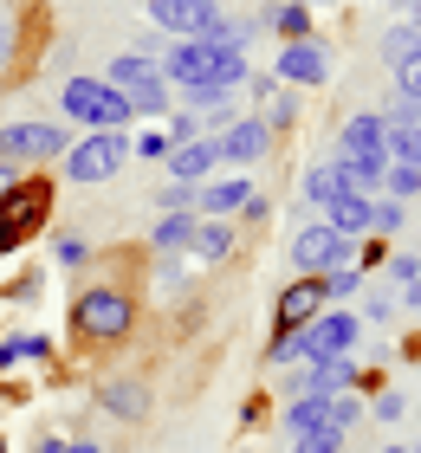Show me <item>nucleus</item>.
Instances as JSON below:
<instances>
[{"label":"nucleus","mask_w":421,"mask_h":453,"mask_svg":"<svg viewBox=\"0 0 421 453\" xmlns=\"http://www.w3.org/2000/svg\"><path fill=\"white\" fill-rule=\"evenodd\" d=\"M136 331V292L130 285H117V279H97V285H84V292L72 298V337L78 343H91V349H111Z\"/></svg>","instance_id":"obj_1"},{"label":"nucleus","mask_w":421,"mask_h":453,"mask_svg":"<svg viewBox=\"0 0 421 453\" xmlns=\"http://www.w3.org/2000/svg\"><path fill=\"white\" fill-rule=\"evenodd\" d=\"M58 111H66V123H78L84 136L91 130H130V97H123L117 85H104V78H91V72H78V78H66L58 85Z\"/></svg>","instance_id":"obj_2"},{"label":"nucleus","mask_w":421,"mask_h":453,"mask_svg":"<svg viewBox=\"0 0 421 453\" xmlns=\"http://www.w3.org/2000/svg\"><path fill=\"white\" fill-rule=\"evenodd\" d=\"M46 220H52V175H19L0 195V259L19 253L33 234H46Z\"/></svg>","instance_id":"obj_3"},{"label":"nucleus","mask_w":421,"mask_h":453,"mask_svg":"<svg viewBox=\"0 0 421 453\" xmlns=\"http://www.w3.org/2000/svg\"><path fill=\"white\" fill-rule=\"evenodd\" d=\"M356 337H363V318L356 304H324L305 331H292L299 343V363H331V357H356Z\"/></svg>","instance_id":"obj_4"},{"label":"nucleus","mask_w":421,"mask_h":453,"mask_svg":"<svg viewBox=\"0 0 421 453\" xmlns=\"http://www.w3.org/2000/svg\"><path fill=\"white\" fill-rule=\"evenodd\" d=\"M123 162H130V136L123 130H91V136H78L72 150H66V181H78V188H97V181H111Z\"/></svg>","instance_id":"obj_5"},{"label":"nucleus","mask_w":421,"mask_h":453,"mask_svg":"<svg viewBox=\"0 0 421 453\" xmlns=\"http://www.w3.org/2000/svg\"><path fill=\"white\" fill-rule=\"evenodd\" d=\"M72 136L58 117H33V123H0V162H66Z\"/></svg>","instance_id":"obj_6"},{"label":"nucleus","mask_w":421,"mask_h":453,"mask_svg":"<svg viewBox=\"0 0 421 453\" xmlns=\"http://www.w3.org/2000/svg\"><path fill=\"white\" fill-rule=\"evenodd\" d=\"M292 265H299V279H324L337 265H356V240L331 234L324 220H305L299 234H292Z\"/></svg>","instance_id":"obj_7"},{"label":"nucleus","mask_w":421,"mask_h":453,"mask_svg":"<svg viewBox=\"0 0 421 453\" xmlns=\"http://www.w3.org/2000/svg\"><path fill=\"white\" fill-rule=\"evenodd\" d=\"M221 52L214 39H175L168 52H156V72L168 78V91H188V85H207V78L221 72Z\"/></svg>","instance_id":"obj_8"},{"label":"nucleus","mask_w":421,"mask_h":453,"mask_svg":"<svg viewBox=\"0 0 421 453\" xmlns=\"http://www.w3.org/2000/svg\"><path fill=\"white\" fill-rule=\"evenodd\" d=\"M91 402H97V408H104L111 421L136 427V421H150V408H156V388H150V376L123 369V376H104V382L91 388Z\"/></svg>","instance_id":"obj_9"},{"label":"nucleus","mask_w":421,"mask_h":453,"mask_svg":"<svg viewBox=\"0 0 421 453\" xmlns=\"http://www.w3.org/2000/svg\"><path fill=\"white\" fill-rule=\"evenodd\" d=\"M356 357H331V363H305V369H292V376L279 382V395L285 402H299V395H311V402H331V395H344V388H356Z\"/></svg>","instance_id":"obj_10"},{"label":"nucleus","mask_w":421,"mask_h":453,"mask_svg":"<svg viewBox=\"0 0 421 453\" xmlns=\"http://www.w3.org/2000/svg\"><path fill=\"white\" fill-rule=\"evenodd\" d=\"M272 78H279V85H299V91H318L331 78V46L318 33L292 39V46H279V58H272Z\"/></svg>","instance_id":"obj_11"},{"label":"nucleus","mask_w":421,"mask_h":453,"mask_svg":"<svg viewBox=\"0 0 421 453\" xmlns=\"http://www.w3.org/2000/svg\"><path fill=\"white\" fill-rule=\"evenodd\" d=\"M214 142H221V169H227V162H234V169H253V162H266V156H272V130H266V117H260V111H240Z\"/></svg>","instance_id":"obj_12"},{"label":"nucleus","mask_w":421,"mask_h":453,"mask_svg":"<svg viewBox=\"0 0 421 453\" xmlns=\"http://www.w3.org/2000/svg\"><path fill=\"white\" fill-rule=\"evenodd\" d=\"M324 311V285L318 279H292L279 298H272V337H292V331H305L311 318Z\"/></svg>","instance_id":"obj_13"},{"label":"nucleus","mask_w":421,"mask_h":453,"mask_svg":"<svg viewBox=\"0 0 421 453\" xmlns=\"http://www.w3.org/2000/svg\"><path fill=\"white\" fill-rule=\"evenodd\" d=\"M162 169H168V181H182V188H207V181H214V169H221V142H214V136L175 142V150L162 156Z\"/></svg>","instance_id":"obj_14"},{"label":"nucleus","mask_w":421,"mask_h":453,"mask_svg":"<svg viewBox=\"0 0 421 453\" xmlns=\"http://www.w3.org/2000/svg\"><path fill=\"white\" fill-rule=\"evenodd\" d=\"M221 13H227V7H195V0H150V19H156L162 33H175V39H207Z\"/></svg>","instance_id":"obj_15"},{"label":"nucleus","mask_w":421,"mask_h":453,"mask_svg":"<svg viewBox=\"0 0 421 453\" xmlns=\"http://www.w3.org/2000/svg\"><path fill=\"white\" fill-rule=\"evenodd\" d=\"M253 195H260V188H253V175H214V181L195 195V214H201V220H227V214H240Z\"/></svg>","instance_id":"obj_16"},{"label":"nucleus","mask_w":421,"mask_h":453,"mask_svg":"<svg viewBox=\"0 0 421 453\" xmlns=\"http://www.w3.org/2000/svg\"><path fill=\"white\" fill-rule=\"evenodd\" d=\"M383 136H389L383 111H356V117H344V130H337V156H383Z\"/></svg>","instance_id":"obj_17"},{"label":"nucleus","mask_w":421,"mask_h":453,"mask_svg":"<svg viewBox=\"0 0 421 453\" xmlns=\"http://www.w3.org/2000/svg\"><path fill=\"white\" fill-rule=\"evenodd\" d=\"M234 246H240L234 220H201L195 240H188V265H227V259H234Z\"/></svg>","instance_id":"obj_18"},{"label":"nucleus","mask_w":421,"mask_h":453,"mask_svg":"<svg viewBox=\"0 0 421 453\" xmlns=\"http://www.w3.org/2000/svg\"><path fill=\"white\" fill-rule=\"evenodd\" d=\"M370 220H376V195H337L324 208V226L344 240H370Z\"/></svg>","instance_id":"obj_19"},{"label":"nucleus","mask_w":421,"mask_h":453,"mask_svg":"<svg viewBox=\"0 0 421 453\" xmlns=\"http://www.w3.org/2000/svg\"><path fill=\"white\" fill-rule=\"evenodd\" d=\"M376 52H383V65H389V72H415V65H421V27L395 19V27L376 39Z\"/></svg>","instance_id":"obj_20"},{"label":"nucleus","mask_w":421,"mask_h":453,"mask_svg":"<svg viewBox=\"0 0 421 453\" xmlns=\"http://www.w3.org/2000/svg\"><path fill=\"white\" fill-rule=\"evenodd\" d=\"M195 226H201V214H162V220L150 226V253H156V259H162V253H188Z\"/></svg>","instance_id":"obj_21"},{"label":"nucleus","mask_w":421,"mask_h":453,"mask_svg":"<svg viewBox=\"0 0 421 453\" xmlns=\"http://www.w3.org/2000/svg\"><path fill=\"white\" fill-rule=\"evenodd\" d=\"M299 188H305L311 208H331L337 195H350V181H344V169H337V156H331V162H318V169H305Z\"/></svg>","instance_id":"obj_22"},{"label":"nucleus","mask_w":421,"mask_h":453,"mask_svg":"<svg viewBox=\"0 0 421 453\" xmlns=\"http://www.w3.org/2000/svg\"><path fill=\"white\" fill-rule=\"evenodd\" d=\"M123 97H130V117H143V123H162V117H168V78H162V72L143 78V85H130Z\"/></svg>","instance_id":"obj_23"},{"label":"nucleus","mask_w":421,"mask_h":453,"mask_svg":"<svg viewBox=\"0 0 421 453\" xmlns=\"http://www.w3.org/2000/svg\"><path fill=\"white\" fill-rule=\"evenodd\" d=\"M143 78H156V52H117L111 65H104V85H117V91L143 85Z\"/></svg>","instance_id":"obj_24"},{"label":"nucleus","mask_w":421,"mask_h":453,"mask_svg":"<svg viewBox=\"0 0 421 453\" xmlns=\"http://www.w3.org/2000/svg\"><path fill=\"white\" fill-rule=\"evenodd\" d=\"M52 363V337L46 331H19V337H0V369H13V363Z\"/></svg>","instance_id":"obj_25"},{"label":"nucleus","mask_w":421,"mask_h":453,"mask_svg":"<svg viewBox=\"0 0 421 453\" xmlns=\"http://www.w3.org/2000/svg\"><path fill=\"white\" fill-rule=\"evenodd\" d=\"M318 427H324V402H311V395L285 402V415H279V434H285V441H299V434H318Z\"/></svg>","instance_id":"obj_26"},{"label":"nucleus","mask_w":421,"mask_h":453,"mask_svg":"<svg viewBox=\"0 0 421 453\" xmlns=\"http://www.w3.org/2000/svg\"><path fill=\"white\" fill-rule=\"evenodd\" d=\"M363 265H337V273H324L318 285H324V304H350V298H363Z\"/></svg>","instance_id":"obj_27"},{"label":"nucleus","mask_w":421,"mask_h":453,"mask_svg":"<svg viewBox=\"0 0 421 453\" xmlns=\"http://www.w3.org/2000/svg\"><path fill=\"white\" fill-rule=\"evenodd\" d=\"M383 156L402 162V169H421V123H402V130L383 136Z\"/></svg>","instance_id":"obj_28"},{"label":"nucleus","mask_w":421,"mask_h":453,"mask_svg":"<svg viewBox=\"0 0 421 453\" xmlns=\"http://www.w3.org/2000/svg\"><path fill=\"white\" fill-rule=\"evenodd\" d=\"M383 195H389V201H402V208H409V201H421V169H402V162H389V169H383Z\"/></svg>","instance_id":"obj_29"},{"label":"nucleus","mask_w":421,"mask_h":453,"mask_svg":"<svg viewBox=\"0 0 421 453\" xmlns=\"http://www.w3.org/2000/svg\"><path fill=\"white\" fill-rule=\"evenodd\" d=\"M402 226H409V208H402V201H376V220H370V234L376 240H395V234H402Z\"/></svg>","instance_id":"obj_30"},{"label":"nucleus","mask_w":421,"mask_h":453,"mask_svg":"<svg viewBox=\"0 0 421 453\" xmlns=\"http://www.w3.org/2000/svg\"><path fill=\"white\" fill-rule=\"evenodd\" d=\"M260 117H266V130H272V136H279V130H292V123H299V97H285V91H272Z\"/></svg>","instance_id":"obj_31"},{"label":"nucleus","mask_w":421,"mask_h":453,"mask_svg":"<svg viewBox=\"0 0 421 453\" xmlns=\"http://www.w3.org/2000/svg\"><path fill=\"white\" fill-rule=\"evenodd\" d=\"M58 273H84V265H91V240H78V234H66V240H58Z\"/></svg>","instance_id":"obj_32"},{"label":"nucleus","mask_w":421,"mask_h":453,"mask_svg":"<svg viewBox=\"0 0 421 453\" xmlns=\"http://www.w3.org/2000/svg\"><path fill=\"white\" fill-rule=\"evenodd\" d=\"M130 156H143V162H162V156H168V130H162V123H143V136L130 142Z\"/></svg>","instance_id":"obj_33"},{"label":"nucleus","mask_w":421,"mask_h":453,"mask_svg":"<svg viewBox=\"0 0 421 453\" xmlns=\"http://www.w3.org/2000/svg\"><path fill=\"white\" fill-rule=\"evenodd\" d=\"M162 130H168V150H175V142H195V136H201V117H195V111H168Z\"/></svg>","instance_id":"obj_34"},{"label":"nucleus","mask_w":421,"mask_h":453,"mask_svg":"<svg viewBox=\"0 0 421 453\" xmlns=\"http://www.w3.org/2000/svg\"><path fill=\"white\" fill-rule=\"evenodd\" d=\"M350 441L344 434H331V427H318V434H299V441H292V453H344Z\"/></svg>","instance_id":"obj_35"},{"label":"nucleus","mask_w":421,"mask_h":453,"mask_svg":"<svg viewBox=\"0 0 421 453\" xmlns=\"http://www.w3.org/2000/svg\"><path fill=\"white\" fill-rule=\"evenodd\" d=\"M383 265H389V285H395V292L421 279V253H395V259H383Z\"/></svg>","instance_id":"obj_36"},{"label":"nucleus","mask_w":421,"mask_h":453,"mask_svg":"<svg viewBox=\"0 0 421 453\" xmlns=\"http://www.w3.org/2000/svg\"><path fill=\"white\" fill-rule=\"evenodd\" d=\"M402 395H395V388H376V402H370V421H402Z\"/></svg>","instance_id":"obj_37"},{"label":"nucleus","mask_w":421,"mask_h":453,"mask_svg":"<svg viewBox=\"0 0 421 453\" xmlns=\"http://www.w3.org/2000/svg\"><path fill=\"white\" fill-rule=\"evenodd\" d=\"M13 46H19V27H13V19H7V13H0V72H7V65H13Z\"/></svg>","instance_id":"obj_38"},{"label":"nucleus","mask_w":421,"mask_h":453,"mask_svg":"<svg viewBox=\"0 0 421 453\" xmlns=\"http://www.w3.org/2000/svg\"><path fill=\"white\" fill-rule=\"evenodd\" d=\"M395 318V298H363V324H389Z\"/></svg>","instance_id":"obj_39"},{"label":"nucleus","mask_w":421,"mask_h":453,"mask_svg":"<svg viewBox=\"0 0 421 453\" xmlns=\"http://www.w3.org/2000/svg\"><path fill=\"white\" fill-rule=\"evenodd\" d=\"M266 214H272V201H266V195H253V201H246V208H240V220H253V226H260Z\"/></svg>","instance_id":"obj_40"},{"label":"nucleus","mask_w":421,"mask_h":453,"mask_svg":"<svg viewBox=\"0 0 421 453\" xmlns=\"http://www.w3.org/2000/svg\"><path fill=\"white\" fill-rule=\"evenodd\" d=\"M58 447H66V434H52V427H39V434H33V453H58Z\"/></svg>","instance_id":"obj_41"},{"label":"nucleus","mask_w":421,"mask_h":453,"mask_svg":"<svg viewBox=\"0 0 421 453\" xmlns=\"http://www.w3.org/2000/svg\"><path fill=\"white\" fill-rule=\"evenodd\" d=\"M389 7H402V13H409V27H421V0H389Z\"/></svg>","instance_id":"obj_42"},{"label":"nucleus","mask_w":421,"mask_h":453,"mask_svg":"<svg viewBox=\"0 0 421 453\" xmlns=\"http://www.w3.org/2000/svg\"><path fill=\"white\" fill-rule=\"evenodd\" d=\"M402 304H409V311H421V279H415V285H402Z\"/></svg>","instance_id":"obj_43"},{"label":"nucleus","mask_w":421,"mask_h":453,"mask_svg":"<svg viewBox=\"0 0 421 453\" xmlns=\"http://www.w3.org/2000/svg\"><path fill=\"white\" fill-rule=\"evenodd\" d=\"M58 453H104V447H97V441H66Z\"/></svg>","instance_id":"obj_44"},{"label":"nucleus","mask_w":421,"mask_h":453,"mask_svg":"<svg viewBox=\"0 0 421 453\" xmlns=\"http://www.w3.org/2000/svg\"><path fill=\"white\" fill-rule=\"evenodd\" d=\"M13 181H19V169H13V162H0V195H7Z\"/></svg>","instance_id":"obj_45"},{"label":"nucleus","mask_w":421,"mask_h":453,"mask_svg":"<svg viewBox=\"0 0 421 453\" xmlns=\"http://www.w3.org/2000/svg\"><path fill=\"white\" fill-rule=\"evenodd\" d=\"M383 453H409V447H402V441H389V447H383Z\"/></svg>","instance_id":"obj_46"},{"label":"nucleus","mask_w":421,"mask_h":453,"mask_svg":"<svg viewBox=\"0 0 421 453\" xmlns=\"http://www.w3.org/2000/svg\"><path fill=\"white\" fill-rule=\"evenodd\" d=\"M299 7H331V0H299Z\"/></svg>","instance_id":"obj_47"},{"label":"nucleus","mask_w":421,"mask_h":453,"mask_svg":"<svg viewBox=\"0 0 421 453\" xmlns=\"http://www.w3.org/2000/svg\"><path fill=\"white\" fill-rule=\"evenodd\" d=\"M195 7H221V0H195Z\"/></svg>","instance_id":"obj_48"},{"label":"nucleus","mask_w":421,"mask_h":453,"mask_svg":"<svg viewBox=\"0 0 421 453\" xmlns=\"http://www.w3.org/2000/svg\"><path fill=\"white\" fill-rule=\"evenodd\" d=\"M0 453H7V434H0Z\"/></svg>","instance_id":"obj_49"},{"label":"nucleus","mask_w":421,"mask_h":453,"mask_svg":"<svg viewBox=\"0 0 421 453\" xmlns=\"http://www.w3.org/2000/svg\"><path fill=\"white\" fill-rule=\"evenodd\" d=\"M409 453H421V441H415V447H409Z\"/></svg>","instance_id":"obj_50"}]
</instances>
